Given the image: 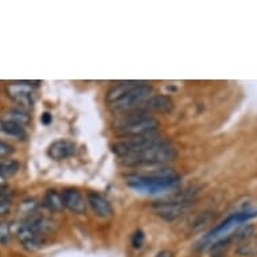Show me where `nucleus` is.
<instances>
[{
    "mask_svg": "<svg viewBox=\"0 0 257 257\" xmlns=\"http://www.w3.org/2000/svg\"><path fill=\"white\" fill-rule=\"evenodd\" d=\"M19 169H21V165H19L18 160H0V175H2V177H13V175H15V174L19 171Z\"/></svg>",
    "mask_w": 257,
    "mask_h": 257,
    "instance_id": "f3484780",
    "label": "nucleus"
},
{
    "mask_svg": "<svg viewBox=\"0 0 257 257\" xmlns=\"http://www.w3.org/2000/svg\"><path fill=\"white\" fill-rule=\"evenodd\" d=\"M86 203L90 206L93 213L101 218H109L113 214V209L110 206L109 201L96 191H89L86 194Z\"/></svg>",
    "mask_w": 257,
    "mask_h": 257,
    "instance_id": "9d476101",
    "label": "nucleus"
},
{
    "mask_svg": "<svg viewBox=\"0 0 257 257\" xmlns=\"http://www.w3.org/2000/svg\"><path fill=\"white\" fill-rule=\"evenodd\" d=\"M13 230L9 222H0V245H7L11 241Z\"/></svg>",
    "mask_w": 257,
    "mask_h": 257,
    "instance_id": "6ab92c4d",
    "label": "nucleus"
},
{
    "mask_svg": "<svg viewBox=\"0 0 257 257\" xmlns=\"http://www.w3.org/2000/svg\"><path fill=\"white\" fill-rule=\"evenodd\" d=\"M41 120H42L43 124H49V122H50V120H51L50 113H43V116H42V118H41Z\"/></svg>",
    "mask_w": 257,
    "mask_h": 257,
    "instance_id": "b1692460",
    "label": "nucleus"
},
{
    "mask_svg": "<svg viewBox=\"0 0 257 257\" xmlns=\"http://www.w3.org/2000/svg\"><path fill=\"white\" fill-rule=\"evenodd\" d=\"M76 154V144L70 140H57L47 148V155L53 160L68 159Z\"/></svg>",
    "mask_w": 257,
    "mask_h": 257,
    "instance_id": "9b49d317",
    "label": "nucleus"
},
{
    "mask_svg": "<svg viewBox=\"0 0 257 257\" xmlns=\"http://www.w3.org/2000/svg\"><path fill=\"white\" fill-rule=\"evenodd\" d=\"M11 209V199L7 191L5 189H0V217L6 215Z\"/></svg>",
    "mask_w": 257,
    "mask_h": 257,
    "instance_id": "aec40b11",
    "label": "nucleus"
},
{
    "mask_svg": "<svg viewBox=\"0 0 257 257\" xmlns=\"http://www.w3.org/2000/svg\"><path fill=\"white\" fill-rule=\"evenodd\" d=\"M0 120H5V121H10L14 122V124H18V125L25 126L30 122V116L25 109L14 108V109L6 110L5 113L2 114Z\"/></svg>",
    "mask_w": 257,
    "mask_h": 257,
    "instance_id": "2eb2a0df",
    "label": "nucleus"
},
{
    "mask_svg": "<svg viewBox=\"0 0 257 257\" xmlns=\"http://www.w3.org/2000/svg\"><path fill=\"white\" fill-rule=\"evenodd\" d=\"M5 183H6V178L0 175V189H3V187H5Z\"/></svg>",
    "mask_w": 257,
    "mask_h": 257,
    "instance_id": "393cba45",
    "label": "nucleus"
},
{
    "mask_svg": "<svg viewBox=\"0 0 257 257\" xmlns=\"http://www.w3.org/2000/svg\"><path fill=\"white\" fill-rule=\"evenodd\" d=\"M160 138L156 134H151V135L144 136H134V138H122V139L117 140L116 143L112 146V150L116 154L118 159H121L124 156L134 155L138 152L144 151L146 148H150L152 146H155L156 143H159Z\"/></svg>",
    "mask_w": 257,
    "mask_h": 257,
    "instance_id": "20e7f679",
    "label": "nucleus"
},
{
    "mask_svg": "<svg viewBox=\"0 0 257 257\" xmlns=\"http://www.w3.org/2000/svg\"><path fill=\"white\" fill-rule=\"evenodd\" d=\"M63 205L76 214H82L86 210V202H85L84 195L76 189H66L62 193Z\"/></svg>",
    "mask_w": 257,
    "mask_h": 257,
    "instance_id": "f8f14e48",
    "label": "nucleus"
},
{
    "mask_svg": "<svg viewBox=\"0 0 257 257\" xmlns=\"http://www.w3.org/2000/svg\"><path fill=\"white\" fill-rule=\"evenodd\" d=\"M241 256H256L257 254V244L252 242V241L246 240L241 245H238V248L236 250Z\"/></svg>",
    "mask_w": 257,
    "mask_h": 257,
    "instance_id": "a211bd4d",
    "label": "nucleus"
},
{
    "mask_svg": "<svg viewBox=\"0 0 257 257\" xmlns=\"http://www.w3.org/2000/svg\"><path fill=\"white\" fill-rule=\"evenodd\" d=\"M126 185L132 189L147 193H158L171 189L179 183V175L171 169H160L151 174H130L125 177Z\"/></svg>",
    "mask_w": 257,
    "mask_h": 257,
    "instance_id": "f257e3e1",
    "label": "nucleus"
},
{
    "mask_svg": "<svg viewBox=\"0 0 257 257\" xmlns=\"http://www.w3.org/2000/svg\"><path fill=\"white\" fill-rule=\"evenodd\" d=\"M152 94V86L147 82H140L138 86L130 90L125 96L120 98L117 102H114L109 108L113 112H130V110L135 109L136 106L140 105L144 100L151 97Z\"/></svg>",
    "mask_w": 257,
    "mask_h": 257,
    "instance_id": "423d86ee",
    "label": "nucleus"
},
{
    "mask_svg": "<svg viewBox=\"0 0 257 257\" xmlns=\"http://www.w3.org/2000/svg\"><path fill=\"white\" fill-rule=\"evenodd\" d=\"M0 131L6 134V135L13 136L15 139H25L27 136L25 126L18 125V124H14V122L5 121V120H0Z\"/></svg>",
    "mask_w": 257,
    "mask_h": 257,
    "instance_id": "dca6fc26",
    "label": "nucleus"
},
{
    "mask_svg": "<svg viewBox=\"0 0 257 257\" xmlns=\"http://www.w3.org/2000/svg\"><path fill=\"white\" fill-rule=\"evenodd\" d=\"M155 257H174V253L171 250H162Z\"/></svg>",
    "mask_w": 257,
    "mask_h": 257,
    "instance_id": "5701e85b",
    "label": "nucleus"
},
{
    "mask_svg": "<svg viewBox=\"0 0 257 257\" xmlns=\"http://www.w3.org/2000/svg\"><path fill=\"white\" fill-rule=\"evenodd\" d=\"M144 242V234L142 230H138V232L132 236V246L135 249L142 248V245Z\"/></svg>",
    "mask_w": 257,
    "mask_h": 257,
    "instance_id": "4be33fe9",
    "label": "nucleus"
},
{
    "mask_svg": "<svg viewBox=\"0 0 257 257\" xmlns=\"http://www.w3.org/2000/svg\"><path fill=\"white\" fill-rule=\"evenodd\" d=\"M174 108V101L169 96L165 94H156V96H151L147 100H144L140 105H138L135 109L138 112H143V113H148L150 112H156V113H167Z\"/></svg>",
    "mask_w": 257,
    "mask_h": 257,
    "instance_id": "1a4fd4ad",
    "label": "nucleus"
},
{
    "mask_svg": "<svg viewBox=\"0 0 257 257\" xmlns=\"http://www.w3.org/2000/svg\"><path fill=\"white\" fill-rule=\"evenodd\" d=\"M43 205L50 211L58 213L62 211L65 205H63V197L57 190H47L43 197Z\"/></svg>",
    "mask_w": 257,
    "mask_h": 257,
    "instance_id": "4468645a",
    "label": "nucleus"
},
{
    "mask_svg": "<svg viewBox=\"0 0 257 257\" xmlns=\"http://www.w3.org/2000/svg\"><path fill=\"white\" fill-rule=\"evenodd\" d=\"M42 234L37 230V229L29 223L27 221L21 223L17 229V237L18 240L21 241V244L23 245V248L27 250H35V249L41 248L43 245Z\"/></svg>",
    "mask_w": 257,
    "mask_h": 257,
    "instance_id": "6e6552de",
    "label": "nucleus"
},
{
    "mask_svg": "<svg viewBox=\"0 0 257 257\" xmlns=\"http://www.w3.org/2000/svg\"><path fill=\"white\" fill-rule=\"evenodd\" d=\"M140 82L139 81H122V82H118L117 85H114L112 88L106 92L105 100L108 105H112L114 102H117L120 98H122L125 96L126 93L132 90V89L138 86Z\"/></svg>",
    "mask_w": 257,
    "mask_h": 257,
    "instance_id": "ddd939ff",
    "label": "nucleus"
},
{
    "mask_svg": "<svg viewBox=\"0 0 257 257\" xmlns=\"http://www.w3.org/2000/svg\"><path fill=\"white\" fill-rule=\"evenodd\" d=\"M160 122L151 114L130 110L124 112V116L117 120L116 134L120 138H134V136H144L155 134L159 128Z\"/></svg>",
    "mask_w": 257,
    "mask_h": 257,
    "instance_id": "f03ea898",
    "label": "nucleus"
},
{
    "mask_svg": "<svg viewBox=\"0 0 257 257\" xmlns=\"http://www.w3.org/2000/svg\"><path fill=\"white\" fill-rule=\"evenodd\" d=\"M187 202H182L178 199L174 201H156L151 205L152 211L156 215H159L160 218L166 219V221H174V219L179 218L181 215L185 214L187 210Z\"/></svg>",
    "mask_w": 257,
    "mask_h": 257,
    "instance_id": "0eeeda50",
    "label": "nucleus"
},
{
    "mask_svg": "<svg viewBox=\"0 0 257 257\" xmlns=\"http://www.w3.org/2000/svg\"><path fill=\"white\" fill-rule=\"evenodd\" d=\"M14 152V147L11 144L6 143L5 140H0V159H5Z\"/></svg>",
    "mask_w": 257,
    "mask_h": 257,
    "instance_id": "412c9836",
    "label": "nucleus"
},
{
    "mask_svg": "<svg viewBox=\"0 0 257 257\" xmlns=\"http://www.w3.org/2000/svg\"><path fill=\"white\" fill-rule=\"evenodd\" d=\"M39 81H15L7 84L6 93L14 102L22 108H33L35 102L34 85H38Z\"/></svg>",
    "mask_w": 257,
    "mask_h": 257,
    "instance_id": "39448f33",
    "label": "nucleus"
},
{
    "mask_svg": "<svg viewBox=\"0 0 257 257\" xmlns=\"http://www.w3.org/2000/svg\"><path fill=\"white\" fill-rule=\"evenodd\" d=\"M177 158V150L173 144L167 140H160L159 143L146 148L144 151L134 154V155L124 156L118 159L124 166H147V165H165L169 162H173Z\"/></svg>",
    "mask_w": 257,
    "mask_h": 257,
    "instance_id": "7ed1b4c3",
    "label": "nucleus"
}]
</instances>
